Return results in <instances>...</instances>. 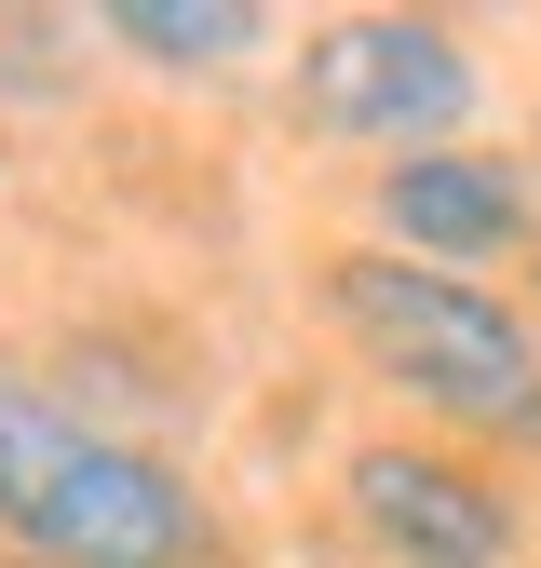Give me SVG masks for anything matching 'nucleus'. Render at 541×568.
Wrapping results in <instances>:
<instances>
[{
    "instance_id": "obj_1",
    "label": "nucleus",
    "mask_w": 541,
    "mask_h": 568,
    "mask_svg": "<svg viewBox=\"0 0 541 568\" xmlns=\"http://www.w3.org/2000/svg\"><path fill=\"white\" fill-rule=\"evenodd\" d=\"M312 312L433 447L541 460V338H528V312L501 284H447V271H406L379 244H325Z\"/></svg>"
},
{
    "instance_id": "obj_2",
    "label": "nucleus",
    "mask_w": 541,
    "mask_h": 568,
    "mask_svg": "<svg viewBox=\"0 0 541 568\" xmlns=\"http://www.w3.org/2000/svg\"><path fill=\"white\" fill-rule=\"evenodd\" d=\"M0 541L28 568H217V501L54 379L0 366Z\"/></svg>"
},
{
    "instance_id": "obj_3",
    "label": "nucleus",
    "mask_w": 541,
    "mask_h": 568,
    "mask_svg": "<svg viewBox=\"0 0 541 568\" xmlns=\"http://www.w3.org/2000/svg\"><path fill=\"white\" fill-rule=\"evenodd\" d=\"M285 109L325 150H460L488 122V54H473L460 14H325L298 28V68H285Z\"/></svg>"
},
{
    "instance_id": "obj_4",
    "label": "nucleus",
    "mask_w": 541,
    "mask_h": 568,
    "mask_svg": "<svg viewBox=\"0 0 541 568\" xmlns=\"http://www.w3.org/2000/svg\"><path fill=\"white\" fill-rule=\"evenodd\" d=\"M338 528L379 568H514L528 555V487L433 434H353L338 447Z\"/></svg>"
},
{
    "instance_id": "obj_5",
    "label": "nucleus",
    "mask_w": 541,
    "mask_h": 568,
    "mask_svg": "<svg viewBox=\"0 0 541 568\" xmlns=\"http://www.w3.org/2000/svg\"><path fill=\"white\" fill-rule=\"evenodd\" d=\"M366 231H379L406 271L488 284V271H528V244H541V176H528V150H488V135H460V150H406V163L366 176Z\"/></svg>"
},
{
    "instance_id": "obj_6",
    "label": "nucleus",
    "mask_w": 541,
    "mask_h": 568,
    "mask_svg": "<svg viewBox=\"0 0 541 568\" xmlns=\"http://www.w3.org/2000/svg\"><path fill=\"white\" fill-rule=\"evenodd\" d=\"M95 41L135 54V68H244L270 41V14H257V0H109Z\"/></svg>"
},
{
    "instance_id": "obj_7",
    "label": "nucleus",
    "mask_w": 541,
    "mask_h": 568,
    "mask_svg": "<svg viewBox=\"0 0 541 568\" xmlns=\"http://www.w3.org/2000/svg\"><path fill=\"white\" fill-rule=\"evenodd\" d=\"M514 312H528V338H541V244H528V271H514Z\"/></svg>"
},
{
    "instance_id": "obj_8",
    "label": "nucleus",
    "mask_w": 541,
    "mask_h": 568,
    "mask_svg": "<svg viewBox=\"0 0 541 568\" xmlns=\"http://www.w3.org/2000/svg\"><path fill=\"white\" fill-rule=\"evenodd\" d=\"M528 176H541V109H528Z\"/></svg>"
}]
</instances>
